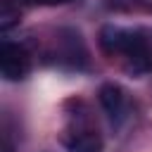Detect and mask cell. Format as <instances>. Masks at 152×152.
<instances>
[{"label": "cell", "instance_id": "6da1fadb", "mask_svg": "<svg viewBox=\"0 0 152 152\" xmlns=\"http://www.w3.org/2000/svg\"><path fill=\"white\" fill-rule=\"evenodd\" d=\"M100 48L109 57H124V66L133 76L147 74L152 69V50L142 28H124L107 24L100 31Z\"/></svg>", "mask_w": 152, "mask_h": 152}, {"label": "cell", "instance_id": "7a4b0ae2", "mask_svg": "<svg viewBox=\"0 0 152 152\" xmlns=\"http://www.w3.org/2000/svg\"><path fill=\"white\" fill-rule=\"evenodd\" d=\"M62 145L66 152H102L104 142L86 114H74L71 124L62 133Z\"/></svg>", "mask_w": 152, "mask_h": 152}, {"label": "cell", "instance_id": "3957f363", "mask_svg": "<svg viewBox=\"0 0 152 152\" xmlns=\"http://www.w3.org/2000/svg\"><path fill=\"white\" fill-rule=\"evenodd\" d=\"M0 71L5 81H24L31 74V55L24 45L12 43V40H2L0 45Z\"/></svg>", "mask_w": 152, "mask_h": 152}, {"label": "cell", "instance_id": "277c9868", "mask_svg": "<svg viewBox=\"0 0 152 152\" xmlns=\"http://www.w3.org/2000/svg\"><path fill=\"white\" fill-rule=\"evenodd\" d=\"M55 55H57V62H64L74 69H83L86 62H88V50L81 40V33L74 31V28H64V31L57 33Z\"/></svg>", "mask_w": 152, "mask_h": 152}, {"label": "cell", "instance_id": "5b68a950", "mask_svg": "<svg viewBox=\"0 0 152 152\" xmlns=\"http://www.w3.org/2000/svg\"><path fill=\"white\" fill-rule=\"evenodd\" d=\"M97 100H100V107L104 109V114L109 116V121L114 126H119L126 119L128 100H126V90L119 83H104L97 90Z\"/></svg>", "mask_w": 152, "mask_h": 152}, {"label": "cell", "instance_id": "8992f818", "mask_svg": "<svg viewBox=\"0 0 152 152\" xmlns=\"http://www.w3.org/2000/svg\"><path fill=\"white\" fill-rule=\"evenodd\" d=\"M19 5L12 2V0H2L0 5V28L2 31H10L14 24H19Z\"/></svg>", "mask_w": 152, "mask_h": 152}, {"label": "cell", "instance_id": "52a82bcc", "mask_svg": "<svg viewBox=\"0 0 152 152\" xmlns=\"http://www.w3.org/2000/svg\"><path fill=\"white\" fill-rule=\"evenodd\" d=\"M17 5H62V2H69V0H12Z\"/></svg>", "mask_w": 152, "mask_h": 152}, {"label": "cell", "instance_id": "ba28073f", "mask_svg": "<svg viewBox=\"0 0 152 152\" xmlns=\"http://www.w3.org/2000/svg\"><path fill=\"white\" fill-rule=\"evenodd\" d=\"M2 152H14V145H12V140L5 135V140H2Z\"/></svg>", "mask_w": 152, "mask_h": 152}]
</instances>
